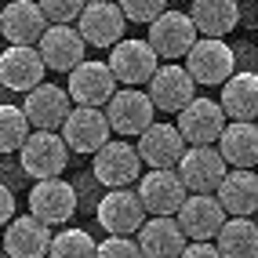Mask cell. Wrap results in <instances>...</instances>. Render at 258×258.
Instances as JSON below:
<instances>
[{"mask_svg": "<svg viewBox=\"0 0 258 258\" xmlns=\"http://www.w3.org/2000/svg\"><path fill=\"white\" fill-rule=\"evenodd\" d=\"M4 254L11 258H44L51 254V226L40 222L37 215H19L4 226V240H0Z\"/></svg>", "mask_w": 258, "mask_h": 258, "instance_id": "18", "label": "cell"}, {"mask_svg": "<svg viewBox=\"0 0 258 258\" xmlns=\"http://www.w3.org/2000/svg\"><path fill=\"white\" fill-rule=\"evenodd\" d=\"M226 124L229 116L222 109V102H211V98H193L178 113V131L185 135L189 146H215L226 131Z\"/></svg>", "mask_w": 258, "mask_h": 258, "instance_id": "14", "label": "cell"}, {"mask_svg": "<svg viewBox=\"0 0 258 258\" xmlns=\"http://www.w3.org/2000/svg\"><path fill=\"white\" fill-rule=\"evenodd\" d=\"M185 70L193 73L200 88H222L233 73H236V55L222 37H204L189 47L185 55Z\"/></svg>", "mask_w": 258, "mask_h": 258, "instance_id": "2", "label": "cell"}, {"mask_svg": "<svg viewBox=\"0 0 258 258\" xmlns=\"http://www.w3.org/2000/svg\"><path fill=\"white\" fill-rule=\"evenodd\" d=\"M215 240H218L222 258H258V222L251 215L226 218Z\"/></svg>", "mask_w": 258, "mask_h": 258, "instance_id": "27", "label": "cell"}, {"mask_svg": "<svg viewBox=\"0 0 258 258\" xmlns=\"http://www.w3.org/2000/svg\"><path fill=\"white\" fill-rule=\"evenodd\" d=\"M197 22L193 15H182V11H164L149 22V44L153 51L160 55V62H175V58H185L189 47L197 44Z\"/></svg>", "mask_w": 258, "mask_h": 258, "instance_id": "3", "label": "cell"}, {"mask_svg": "<svg viewBox=\"0 0 258 258\" xmlns=\"http://www.w3.org/2000/svg\"><path fill=\"white\" fill-rule=\"evenodd\" d=\"M222 109L229 120H258V73L254 70H236L222 84Z\"/></svg>", "mask_w": 258, "mask_h": 258, "instance_id": "26", "label": "cell"}, {"mask_svg": "<svg viewBox=\"0 0 258 258\" xmlns=\"http://www.w3.org/2000/svg\"><path fill=\"white\" fill-rule=\"evenodd\" d=\"M142 164H146V160H142L139 146L116 139V142H106V146L95 153L91 175H95L102 185H131V182H139Z\"/></svg>", "mask_w": 258, "mask_h": 258, "instance_id": "10", "label": "cell"}, {"mask_svg": "<svg viewBox=\"0 0 258 258\" xmlns=\"http://www.w3.org/2000/svg\"><path fill=\"white\" fill-rule=\"evenodd\" d=\"M139 197L149 215H175L189 197V185L178 167H149V175L139 178Z\"/></svg>", "mask_w": 258, "mask_h": 258, "instance_id": "6", "label": "cell"}, {"mask_svg": "<svg viewBox=\"0 0 258 258\" xmlns=\"http://www.w3.org/2000/svg\"><path fill=\"white\" fill-rule=\"evenodd\" d=\"M62 139L70 142L73 153H84V157H95V153L109 142V113H102V106H73L70 116H66V124L58 127Z\"/></svg>", "mask_w": 258, "mask_h": 258, "instance_id": "4", "label": "cell"}, {"mask_svg": "<svg viewBox=\"0 0 258 258\" xmlns=\"http://www.w3.org/2000/svg\"><path fill=\"white\" fill-rule=\"evenodd\" d=\"M98 254V244L84 229H58L51 236V258H91Z\"/></svg>", "mask_w": 258, "mask_h": 258, "instance_id": "30", "label": "cell"}, {"mask_svg": "<svg viewBox=\"0 0 258 258\" xmlns=\"http://www.w3.org/2000/svg\"><path fill=\"white\" fill-rule=\"evenodd\" d=\"M185 149H189V142L178 131V124H149L139 135V153L149 167H178Z\"/></svg>", "mask_w": 258, "mask_h": 258, "instance_id": "21", "label": "cell"}, {"mask_svg": "<svg viewBox=\"0 0 258 258\" xmlns=\"http://www.w3.org/2000/svg\"><path fill=\"white\" fill-rule=\"evenodd\" d=\"M120 8H124L127 22H135V26H149L157 15L167 11V0H120Z\"/></svg>", "mask_w": 258, "mask_h": 258, "instance_id": "31", "label": "cell"}, {"mask_svg": "<svg viewBox=\"0 0 258 258\" xmlns=\"http://www.w3.org/2000/svg\"><path fill=\"white\" fill-rule=\"evenodd\" d=\"M29 135H33V120L26 116V109L0 102V153H19Z\"/></svg>", "mask_w": 258, "mask_h": 258, "instance_id": "29", "label": "cell"}, {"mask_svg": "<svg viewBox=\"0 0 258 258\" xmlns=\"http://www.w3.org/2000/svg\"><path fill=\"white\" fill-rule=\"evenodd\" d=\"M106 113H109L113 131L124 135V139H131V135H142V131L153 124V113H157V106H153L149 91L127 88V84H124V91H116V95L109 98Z\"/></svg>", "mask_w": 258, "mask_h": 258, "instance_id": "15", "label": "cell"}, {"mask_svg": "<svg viewBox=\"0 0 258 258\" xmlns=\"http://www.w3.org/2000/svg\"><path fill=\"white\" fill-rule=\"evenodd\" d=\"M29 211L47 226H66L77 215V189L73 182H66L62 175L55 178H37V185L29 189Z\"/></svg>", "mask_w": 258, "mask_h": 258, "instance_id": "7", "label": "cell"}, {"mask_svg": "<svg viewBox=\"0 0 258 258\" xmlns=\"http://www.w3.org/2000/svg\"><path fill=\"white\" fill-rule=\"evenodd\" d=\"M254 222H258V211H254Z\"/></svg>", "mask_w": 258, "mask_h": 258, "instance_id": "37", "label": "cell"}, {"mask_svg": "<svg viewBox=\"0 0 258 258\" xmlns=\"http://www.w3.org/2000/svg\"><path fill=\"white\" fill-rule=\"evenodd\" d=\"M218 149L229 167H258V120H229Z\"/></svg>", "mask_w": 258, "mask_h": 258, "instance_id": "25", "label": "cell"}, {"mask_svg": "<svg viewBox=\"0 0 258 258\" xmlns=\"http://www.w3.org/2000/svg\"><path fill=\"white\" fill-rule=\"evenodd\" d=\"M109 70L116 73L120 84L127 88H142L160 70V55L153 51L149 40H116L109 47Z\"/></svg>", "mask_w": 258, "mask_h": 258, "instance_id": "5", "label": "cell"}, {"mask_svg": "<svg viewBox=\"0 0 258 258\" xmlns=\"http://www.w3.org/2000/svg\"><path fill=\"white\" fill-rule=\"evenodd\" d=\"M185 258H222V251H218V244L211 247L208 240H189L185 244V251H182Z\"/></svg>", "mask_w": 258, "mask_h": 258, "instance_id": "35", "label": "cell"}, {"mask_svg": "<svg viewBox=\"0 0 258 258\" xmlns=\"http://www.w3.org/2000/svg\"><path fill=\"white\" fill-rule=\"evenodd\" d=\"M73 106L77 102H73L70 88H58V84H37L33 91H26V102H22L33 127H44V131H58Z\"/></svg>", "mask_w": 258, "mask_h": 258, "instance_id": "19", "label": "cell"}, {"mask_svg": "<svg viewBox=\"0 0 258 258\" xmlns=\"http://www.w3.org/2000/svg\"><path fill=\"white\" fill-rule=\"evenodd\" d=\"M11 218H15V193H11L8 182H0V229H4Z\"/></svg>", "mask_w": 258, "mask_h": 258, "instance_id": "34", "label": "cell"}, {"mask_svg": "<svg viewBox=\"0 0 258 258\" xmlns=\"http://www.w3.org/2000/svg\"><path fill=\"white\" fill-rule=\"evenodd\" d=\"M116 73L109 70V62H88L84 58L77 70H70V95L77 106H109V98L116 95Z\"/></svg>", "mask_w": 258, "mask_h": 258, "instance_id": "16", "label": "cell"}, {"mask_svg": "<svg viewBox=\"0 0 258 258\" xmlns=\"http://www.w3.org/2000/svg\"><path fill=\"white\" fill-rule=\"evenodd\" d=\"M0 26H4V40L11 44H37L51 22L40 0H8V8H0Z\"/></svg>", "mask_w": 258, "mask_h": 258, "instance_id": "22", "label": "cell"}, {"mask_svg": "<svg viewBox=\"0 0 258 258\" xmlns=\"http://www.w3.org/2000/svg\"><path fill=\"white\" fill-rule=\"evenodd\" d=\"M47 22H77L80 11L88 8V0H40Z\"/></svg>", "mask_w": 258, "mask_h": 258, "instance_id": "33", "label": "cell"}, {"mask_svg": "<svg viewBox=\"0 0 258 258\" xmlns=\"http://www.w3.org/2000/svg\"><path fill=\"white\" fill-rule=\"evenodd\" d=\"M226 157L215 146H189L185 157L178 160V175L185 178L189 193H215L226 178Z\"/></svg>", "mask_w": 258, "mask_h": 258, "instance_id": "17", "label": "cell"}, {"mask_svg": "<svg viewBox=\"0 0 258 258\" xmlns=\"http://www.w3.org/2000/svg\"><path fill=\"white\" fill-rule=\"evenodd\" d=\"M0 37H4V26H0Z\"/></svg>", "mask_w": 258, "mask_h": 258, "instance_id": "36", "label": "cell"}, {"mask_svg": "<svg viewBox=\"0 0 258 258\" xmlns=\"http://www.w3.org/2000/svg\"><path fill=\"white\" fill-rule=\"evenodd\" d=\"M139 244H142V254L149 258H175L185 251L189 236L175 215H149L139 229Z\"/></svg>", "mask_w": 258, "mask_h": 258, "instance_id": "23", "label": "cell"}, {"mask_svg": "<svg viewBox=\"0 0 258 258\" xmlns=\"http://www.w3.org/2000/svg\"><path fill=\"white\" fill-rule=\"evenodd\" d=\"M95 218H98V226L106 233H139L142 222L149 218V211H146L139 193H131L124 185H113L109 193L98 200Z\"/></svg>", "mask_w": 258, "mask_h": 258, "instance_id": "9", "label": "cell"}, {"mask_svg": "<svg viewBox=\"0 0 258 258\" xmlns=\"http://www.w3.org/2000/svg\"><path fill=\"white\" fill-rule=\"evenodd\" d=\"M175 218L189 240H215L222 222H226V208L215 193H189L185 204L175 211Z\"/></svg>", "mask_w": 258, "mask_h": 258, "instance_id": "20", "label": "cell"}, {"mask_svg": "<svg viewBox=\"0 0 258 258\" xmlns=\"http://www.w3.org/2000/svg\"><path fill=\"white\" fill-rule=\"evenodd\" d=\"M185 4H193V0H185Z\"/></svg>", "mask_w": 258, "mask_h": 258, "instance_id": "38", "label": "cell"}, {"mask_svg": "<svg viewBox=\"0 0 258 258\" xmlns=\"http://www.w3.org/2000/svg\"><path fill=\"white\" fill-rule=\"evenodd\" d=\"M84 40L95 44V47H113L116 40H124V26H127V15L120 8V0H88V8L80 11L77 19Z\"/></svg>", "mask_w": 258, "mask_h": 258, "instance_id": "11", "label": "cell"}, {"mask_svg": "<svg viewBox=\"0 0 258 258\" xmlns=\"http://www.w3.org/2000/svg\"><path fill=\"white\" fill-rule=\"evenodd\" d=\"M84 44L88 40H84L80 29H73V22H51L44 29V37L37 40V47H40V55H44L51 73L77 70V66L84 62Z\"/></svg>", "mask_w": 258, "mask_h": 258, "instance_id": "13", "label": "cell"}, {"mask_svg": "<svg viewBox=\"0 0 258 258\" xmlns=\"http://www.w3.org/2000/svg\"><path fill=\"white\" fill-rule=\"evenodd\" d=\"M47 62L40 55L37 44H11L8 51H0V84L8 91H33L37 84H44Z\"/></svg>", "mask_w": 258, "mask_h": 258, "instance_id": "8", "label": "cell"}, {"mask_svg": "<svg viewBox=\"0 0 258 258\" xmlns=\"http://www.w3.org/2000/svg\"><path fill=\"white\" fill-rule=\"evenodd\" d=\"M98 254L102 258H139L142 244H139V240H131V233H109L98 244Z\"/></svg>", "mask_w": 258, "mask_h": 258, "instance_id": "32", "label": "cell"}, {"mask_svg": "<svg viewBox=\"0 0 258 258\" xmlns=\"http://www.w3.org/2000/svg\"><path fill=\"white\" fill-rule=\"evenodd\" d=\"M226 215H254L258 211V167H233L226 171L222 185L215 189Z\"/></svg>", "mask_w": 258, "mask_h": 258, "instance_id": "24", "label": "cell"}, {"mask_svg": "<svg viewBox=\"0 0 258 258\" xmlns=\"http://www.w3.org/2000/svg\"><path fill=\"white\" fill-rule=\"evenodd\" d=\"M19 167L22 175H29L33 182L37 178H55L66 171L70 164V142L62 139V131H44V127H33V135L26 139V146L19 149Z\"/></svg>", "mask_w": 258, "mask_h": 258, "instance_id": "1", "label": "cell"}, {"mask_svg": "<svg viewBox=\"0 0 258 258\" xmlns=\"http://www.w3.org/2000/svg\"><path fill=\"white\" fill-rule=\"evenodd\" d=\"M149 98L160 113H182L189 102L197 98V80L185 66H175V62H164L149 80Z\"/></svg>", "mask_w": 258, "mask_h": 258, "instance_id": "12", "label": "cell"}, {"mask_svg": "<svg viewBox=\"0 0 258 258\" xmlns=\"http://www.w3.org/2000/svg\"><path fill=\"white\" fill-rule=\"evenodd\" d=\"M193 22L200 29V37H226L240 26V4L236 0H193Z\"/></svg>", "mask_w": 258, "mask_h": 258, "instance_id": "28", "label": "cell"}]
</instances>
